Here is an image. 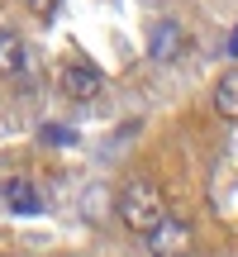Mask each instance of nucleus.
I'll return each instance as SVG.
<instances>
[{
	"label": "nucleus",
	"mask_w": 238,
	"mask_h": 257,
	"mask_svg": "<svg viewBox=\"0 0 238 257\" xmlns=\"http://www.w3.org/2000/svg\"><path fill=\"white\" fill-rule=\"evenodd\" d=\"M29 67V48H24V38L15 34V29H0V72L5 76H19Z\"/></svg>",
	"instance_id": "nucleus-6"
},
{
	"label": "nucleus",
	"mask_w": 238,
	"mask_h": 257,
	"mask_svg": "<svg viewBox=\"0 0 238 257\" xmlns=\"http://www.w3.org/2000/svg\"><path fill=\"white\" fill-rule=\"evenodd\" d=\"M81 219L86 224L114 219V191H110V186H86V191H81Z\"/></svg>",
	"instance_id": "nucleus-5"
},
{
	"label": "nucleus",
	"mask_w": 238,
	"mask_h": 257,
	"mask_svg": "<svg viewBox=\"0 0 238 257\" xmlns=\"http://www.w3.org/2000/svg\"><path fill=\"white\" fill-rule=\"evenodd\" d=\"M57 86H62L72 100H95V95L105 91V76L95 72L91 62H81V57H72V62H62V72H57Z\"/></svg>",
	"instance_id": "nucleus-3"
},
{
	"label": "nucleus",
	"mask_w": 238,
	"mask_h": 257,
	"mask_svg": "<svg viewBox=\"0 0 238 257\" xmlns=\"http://www.w3.org/2000/svg\"><path fill=\"white\" fill-rule=\"evenodd\" d=\"M29 5V15H38V19H53L57 10H62V0H24Z\"/></svg>",
	"instance_id": "nucleus-9"
},
{
	"label": "nucleus",
	"mask_w": 238,
	"mask_h": 257,
	"mask_svg": "<svg viewBox=\"0 0 238 257\" xmlns=\"http://www.w3.org/2000/svg\"><path fill=\"white\" fill-rule=\"evenodd\" d=\"M43 138H48V143H72V134L57 128V124H43Z\"/></svg>",
	"instance_id": "nucleus-10"
},
{
	"label": "nucleus",
	"mask_w": 238,
	"mask_h": 257,
	"mask_svg": "<svg viewBox=\"0 0 238 257\" xmlns=\"http://www.w3.org/2000/svg\"><path fill=\"white\" fill-rule=\"evenodd\" d=\"M143 238H148V257H195V224L191 219H172L167 214Z\"/></svg>",
	"instance_id": "nucleus-2"
},
{
	"label": "nucleus",
	"mask_w": 238,
	"mask_h": 257,
	"mask_svg": "<svg viewBox=\"0 0 238 257\" xmlns=\"http://www.w3.org/2000/svg\"><path fill=\"white\" fill-rule=\"evenodd\" d=\"M114 219L124 224L129 233L143 238L148 229H157V224L167 219V191L153 181V176H129V181L114 191Z\"/></svg>",
	"instance_id": "nucleus-1"
},
{
	"label": "nucleus",
	"mask_w": 238,
	"mask_h": 257,
	"mask_svg": "<svg viewBox=\"0 0 238 257\" xmlns=\"http://www.w3.org/2000/svg\"><path fill=\"white\" fill-rule=\"evenodd\" d=\"M186 48V34L176 19H162V24H153V38H148V57L153 62H176Z\"/></svg>",
	"instance_id": "nucleus-4"
},
{
	"label": "nucleus",
	"mask_w": 238,
	"mask_h": 257,
	"mask_svg": "<svg viewBox=\"0 0 238 257\" xmlns=\"http://www.w3.org/2000/svg\"><path fill=\"white\" fill-rule=\"evenodd\" d=\"M5 200H10L15 214H38L43 210V195H38V186H29V181H5Z\"/></svg>",
	"instance_id": "nucleus-8"
},
{
	"label": "nucleus",
	"mask_w": 238,
	"mask_h": 257,
	"mask_svg": "<svg viewBox=\"0 0 238 257\" xmlns=\"http://www.w3.org/2000/svg\"><path fill=\"white\" fill-rule=\"evenodd\" d=\"M214 114L238 124V72H224L219 81H214Z\"/></svg>",
	"instance_id": "nucleus-7"
}]
</instances>
